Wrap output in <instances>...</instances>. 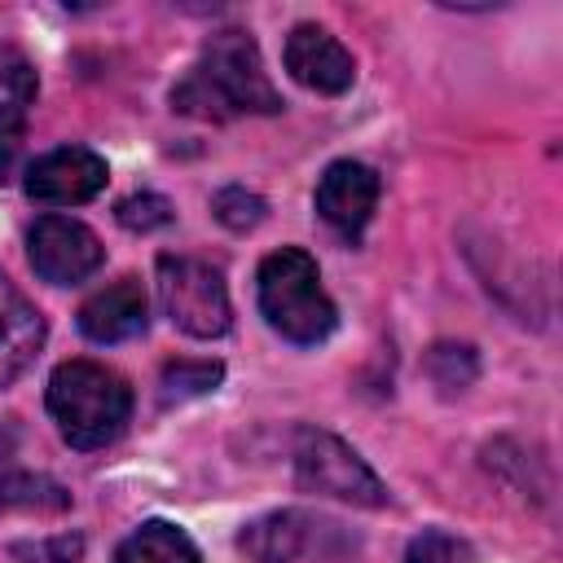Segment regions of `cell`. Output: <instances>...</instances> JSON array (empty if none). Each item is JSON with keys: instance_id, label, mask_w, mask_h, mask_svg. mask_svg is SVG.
<instances>
[{"instance_id": "15", "label": "cell", "mask_w": 563, "mask_h": 563, "mask_svg": "<svg viewBox=\"0 0 563 563\" xmlns=\"http://www.w3.org/2000/svg\"><path fill=\"white\" fill-rule=\"evenodd\" d=\"M220 378H224V365L220 361H172L163 369V400L207 396V391H216Z\"/></svg>"}, {"instance_id": "17", "label": "cell", "mask_w": 563, "mask_h": 563, "mask_svg": "<svg viewBox=\"0 0 563 563\" xmlns=\"http://www.w3.org/2000/svg\"><path fill=\"white\" fill-rule=\"evenodd\" d=\"M427 369H431V378L440 383V387H466L471 378H475V352L466 347V343H435L431 347V356H427Z\"/></svg>"}, {"instance_id": "13", "label": "cell", "mask_w": 563, "mask_h": 563, "mask_svg": "<svg viewBox=\"0 0 563 563\" xmlns=\"http://www.w3.org/2000/svg\"><path fill=\"white\" fill-rule=\"evenodd\" d=\"M114 563H198V545L185 528L167 519H150L119 545Z\"/></svg>"}, {"instance_id": "20", "label": "cell", "mask_w": 563, "mask_h": 563, "mask_svg": "<svg viewBox=\"0 0 563 563\" xmlns=\"http://www.w3.org/2000/svg\"><path fill=\"white\" fill-rule=\"evenodd\" d=\"M462 559H466V545L457 537L440 532V528L418 532L409 541V550H405V563H462Z\"/></svg>"}, {"instance_id": "4", "label": "cell", "mask_w": 563, "mask_h": 563, "mask_svg": "<svg viewBox=\"0 0 563 563\" xmlns=\"http://www.w3.org/2000/svg\"><path fill=\"white\" fill-rule=\"evenodd\" d=\"M158 303L189 339H220L233 321L220 268L194 255H158Z\"/></svg>"}, {"instance_id": "6", "label": "cell", "mask_w": 563, "mask_h": 563, "mask_svg": "<svg viewBox=\"0 0 563 563\" xmlns=\"http://www.w3.org/2000/svg\"><path fill=\"white\" fill-rule=\"evenodd\" d=\"M26 255H31V268L44 282H53V286H79L84 277H92L101 268L106 246H101V238L84 220L44 216L26 233Z\"/></svg>"}, {"instance_id": "21", "label": "cell", "mask_w": 563, "mask_h": 563, "mask_svg": "<svg viewBox=\"0 0 563 563\" xmlns=\"http://www.w3.org/2000/svg\"><path fill=\"white\" fill-rule=\"evenodd\" d=\"M0 84L13 92V101L18 106H26L31 97H35V70H31V62L18 53V48H0Z\"/></svg>"}, {"instance_id": "5", "label": "cell", "mask_w": 563, "mask_h": 563, "mask_svg": "<svg viewBox=\"0 0 563 563\" xmlns=\"http://www.w3.org/2000/svg\"><path fill=\"white\" fill-rule=\"evenodd\" d=\"M295 479L303 493H325V497H339L352 506H383L387 501V488L365 466V457L352 444H343L339 435L312 431V427L295 431Z\"/></svg>"}, {"instance_id": "7", "label": "cell", "mask_w": 563, "mask_h": 563, "mask_svg": "<svg viewBox=\"0 0 563 563\" xmlns=\"http://www.w3.org/2000/svg\"><path fill=\"white\" fill-rule=\"evenodd\" d=\"M106 158L88 145H62V150H48L40 154L31 167H26V198L31 202H44V207H75V202H88L106 189Z\"/></svg>"}, {"instance_id": "18", "label": "cell", "mask_w": 563, "mask_h": 563, "mask_svg": "<svg viewBox=\"0 0 563 563\" xmlns=\"http://www.w3.org/2000/svg\"><path fill=\"white\" fill-rule=\"evenodd\" d=\"M22 141H26V106L0 101V185H9L18 176Z\"/></svg>"}, {"instance_id": "3", "label": "cell", "mask_w": 563, "mask_h": 563, "mask_svg": "<svg viewBox=\"0 0 563 563\" xmlns=\"http://www.w3.org/2000/svg\"><path fill=\"white\" fill-rule=\"evenodd\" d=\"M255 290H260L264 321L290 343H303V347L321 343L339 325V312H334L330 295L321 290L317 260L299 246H282V251L264 255V264L255 273Z\"/></svg>"}, {"instance_id": "14", "label": "cell", "mask_w": 563, "mask_h": 563, "mask_svg": "<svg viewBox=\"0 0 563 563\" xmlns=\"http://www.w3.org/2000/svg\"><path fill=\"white\" fill-rule=\"evenodd\" d=\"M70 506V493L48 479V475H31V471H18V475H4L0 479V510H35V515H57Z\"/></svg>"}, {"instance_id": "1", "label": "cell", "mask_w": 563, "mask_h": 563, "mask_svg": "<svg viewBox=\"0 0 563 563\" xmlns=\"http://www.w3.org/2000/svg\"><path fill=\"white\" fill-rule=\"evenodd\" d=\"M172 110L224 123L233 114H277L282 97L264 70L255 40L238 26H224L202 44L198 62L172 88Z\"/></svg>"}, {"instance_id": "12", "label": "cell", "mask_w": 563, "mask_h": 563, "mask_svg": "<svg viewBox=\"0 0 563 563\" xmlns=\"http://www.w3.org/2000/svg\"><path fill=\"white\" fill-rule=\"evenodd\" d=\"M44 317L40 308L0 273V387H9L40 352Z\"/></svg>"}, {"instance_id": "8", "label": "cell", "mask_w": 563, "mask_h": 563, "mask_svg": "<svg viewBox=\"0 0 563 563\" xmlns=\"http://www.w3.org/2000/svg\"><path fill=\"white\" fill-rule=\"evenodd\" d=\"M282 57H286V70H290L295 84H303V88H312V92H325V97L347 92L352 79H356L352 53H347L325 26H317V22H299V26L286 35Z\"/></svg>"}, {"instance_id": "2", "label": "cell", "mask_w": 563, "mask_h": 563, "mask_svg": "<svg viewBox=\"0 0 563 563\" xmlns=\"http://www.w3.org/2000/svg\"><path fill=\"white\" fill-rule=\"evenodd\" d=\"M48 413L70 449H101L128 427L132 391L97 361H62L48 378Z\"/></svg>"}, {"instance_id": "10", "label": "cell", "mask_w": 563, "mask_h": 563, "mask_svg": "<svg viewBox=\"0 0 563 563\" xmlns=\"http://www.w3.org/2000/svg\"><path fill=\"white\" fill-rule=\"evenodd\" d=\"M330 532H339V523L312 519V515H299V510H277V515H264V519L246 523L238 545L255 563H295L299 554L321 550V537H330Z\"/></svg>"}, {"instance_id": "16", "label": "cell", "mask_w": 563, "mask_h": 563, "mask_svg": "<svg viewBox=\"0 0 563 563\" xmlns=\"http://www.w3.org/2000/svg\"><path fill=\"white\" fill-rule=\"evenodd\" d=\"M211 211H216V220H220L224 229L246 233V229H255V224L264 220V198L251 194V189H242V185H224V189L211 198Z\"/></svg>"}, {"instance_id": "19", "label": "cell", "mask_w": 563, "mask_h": 563, "mask_svg": "<svg viewBox=\"0 0 563 563\" xmlns=\"http://www.w3.org/2000/svg\"><path fill=\"white\" fill-rule=\"evenodd\" d=\"M114 220L132 233H150V229H163L172 220V202L163 194H132L114 207Z\"/></svg>"}, {"instance_id": "11", "label": "cell", "mask_w": 563, "mask_h": 563, "mask_svg": "<svg viewBox=\"0 0 563 563\" xmlns=\"http://www.w3.org/2000/svg\"><path fill=\"white\" fill-rule=\"evenodd\" d=\"M150 325V299L136 277H119L79 308V330L92 343H123Z\"/></svg>"}, {"instance_id": "9", "label": "cell", "mask_w": 563, "mask_h": 563, "mask_svg": "<svg viewBox=\"0 0 563 563\" xmlns=\"http://www.w3.org/2000/svg\"><path fill=\"white\" fill-rule=\"evenodd\" d=\"M374 202H378V176L356 158L330 163L325 176L317 180V216L343 238H356L369 224Z\"/></svg>"}]
</instances>
